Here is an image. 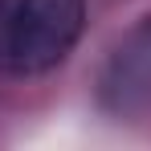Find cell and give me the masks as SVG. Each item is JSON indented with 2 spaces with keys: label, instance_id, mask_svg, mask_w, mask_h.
Here are the masks:
<instances>
[{
  "label": "cell",
  "instance_id": "1",
  "mask_svg": "<svg viewBox=\"0 0 151 151\" xmlns=\"http://www.w3.org/2000/svg\"><path fill=\"white\" fill-rule=\"evenodd\" d=\"M86 0H0V70L41 74L74 49Z\"/></svg>",
  "mask_w": 151,
  "mask_h": 151
},
{
  "label": "cell",
  "instance_id": "2",
  "mask_svg": "<svg viewBox=\"0 0 151 151\" xmlns=\"http://www.w3.org/2000/svg\"><path fill=\"white\" fill-rule=\"evenodd\" d=\"M102 102L119 114L151 110V21L139 25L110 53L102 74Z\"/></svg>",
  "mask_w": 151,
  "mask_h": 151
}]
</instances>
